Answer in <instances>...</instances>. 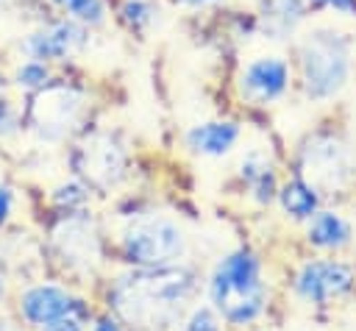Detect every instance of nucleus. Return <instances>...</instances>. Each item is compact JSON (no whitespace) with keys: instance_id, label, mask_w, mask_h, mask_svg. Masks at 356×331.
<instances>
[{"instance_id":"nucleus-25","label":"nucleus","mask_w":356,"mask_h":331,"mask_svg":"<svg viewBox=\"0 0 356 331\" xmlns=\"http://www.w3.org/2000/svg\"><path fill=\"white\" fill-rule=\"evenodd\" d=\"M8 211H11V192L6 186H0V223L8 217Z\"/></svg>"},{"instance_id":"nucleus-2","label":"nucleus","mask_w":356,"mask_h":331,"mask_svg":"<svg viewBox=\"0 0 356 331\" xmlns=\"http://www.w3.org/2000/svg\"><path fill=\"white\" fill-rule=\"evenodd\" d=\"M209 295L217 306V312L236 325H245L250 320H256L264 309V284H261V273H259V261L253 259V253L236 250L231 256H225L211 275L209 284Z\"/></svg>"},{"instance_id":"nucleus-14","label":"nucleus","mask_w":356,"mask_h":331,"mask_svg":"<svg viewBox=\"0 0 356 331\" xmlns=\"http://www.w3.org/2000/svg\"><path fill=\"white\" fill-rule=\"evenodd\" d=\"M239 136V128L234 122H203L197 128L189 131L186 142L195 153H203V156H222L234 147Z\"/></svg>"},{"instance_id":"nucleus-26","label":"nucleus","mask_w":356,"mask_h":331,"mask_svg":"<svg viewBox=\"0 0 356 331\" xmlns=\"http://www.w3.org/2000/svg\"><path fill=\"white\" fill-rule=\"evenodd\" d=\"M95 331H120V325L111 323V320H100V323L95 325Z\"/></svg>"},{"instance_id":"nucleus-27","label":"nucleus","mask_w":356,"mask_h":331,"mask_svg":"<svg viewBox=\"0 0 356 331\" xmlns=\"http://www.w3.org/2000/svg\"><path fill=\"white\" fill-rule=\"evenodd\" d=\"M178 3H186V6H206V3H214V0H178Z\"/></svg>"},{"instance_id":"nucleus-8","label":"nucleus","mask_w":356,"mask_h":331,"mask_svg":"<svg viewBox=\"0 0 356 331\" xmlns=\"http://www.w3.org/2000/svg\"><path fill=\"white\" fill-rule=\"evenodd\" d=\"M295 286H298L300 298H306L312 303H328L353 286V270L342 261H334V259L309 261L298 273Z\"/></svg>"},{"instance_id":"nucleus-23","label":"nucleus","mask_w":356,"mask_h":331,"mask_svg":"<svg viewBox=\"0 0 356 331\" xmlns=\"http://www.w3.org/2000/svg\"><path fill=\"white\" fill-rule=\"evenodd\" d=\"M56 200L70 209L72 203H81V200H83V189H81V186H64V189H58Z\"/></svg>"},{"instance_id":"nucleus-17","label":"nucleus","mask_w":356,"mask_h":331,"mask_svg":"<svg viewBox=\"0 0 356 331\" xmlns=\"http://www.w3.org/2000/svg\"><path fill=\"white\" fill-rule=\"evenodd\" d=\"M242 175L248 178V184L253 186L256 192V200L259 203H270L273 200V192H275V181H273V170H270V161L259 153H250L245 161H242Z\"/></svg>"},{"instance_id":"nucleus-16","label":"nucleus","mask_w":356,"mask_h":331,"mask_svg":"<svg viewBox=\"0 0 356 331\" xmlns=\"http://www.w3.org/2000/svg\"><path fill=\"white\" fill-rule=\"evenodd\" d=\"M281 206L289 217L295 220H306L317 211V189L306 181H289L281 189Z\"/></svg>"},{"instance_id":"nucleus-24","label":"nucleus","mask_w":356,"mask_h":331,"mask_svg":"<svg viewBox=\"0 0 356 331\" xmlns=\"http://www.w3.org/2000/svg\"><path fill=\"white\" fill-rule=\"evenodd\" d=\"M320 6H328V8H337L342 14H356V0H314Z\"/></svg>"},{"instance_id":"nucleus-4","label":"nucleus","mask_w":356,"mask_h":331,"mask_svg":"<svg viewBox=\"0 0 356 331\" xmlns=\"http://www.w3.org/2000/svg\"><path fill=\"white\" fill-rule=\"evenodd\" d=\"M125 256L145 267L170 264L172 259L184 256V231L167 217H139L128 225L122 236Z\"/></svg>"},{"instance_id":"nucleus-15","label":"nucleus","mask_w":356,"mask_h":331,"mask_svg":"<svg viewBox=\"0 0 356 331\" xmlns=\"http://www.w3.org/2000/svg\"><path fill=\"white\" fill-rule=\"evenodd\" d=\"M309 242L325 250H337L350 242V225L334 211H314L309 223Z\"/></svg>"},{"instance_id":"nucleus-11","label":"nucleus","mask_w":356,"mask_h":331,"mask_svg":"<svg viewBox=\"0 0 356 331\" xmlns=\"http://www.w3.org/2000/svg\"><path fill=\"white\" fill-rule=\"evenodd\" d=\"M19 309H22V314H25L28 323L44 325V323H50V320H56V317L70 314L72 298H70L64 289H58V286H53V284H44V286L28 289V292L22 295Z\"/></svg>"},{"instance_id":"nucleus-20","label":"nucleus","mask_w":356,"mask_h":331,"mask_svg":"<svg viewBox=\"0 0 356 331\" xmlns=\"http://www.w3.org/2000/svg\"><path fill=\"white\" fill-rule=\"evenodd\" d=\"M125 19L134 25V28H145L150 19H153V6L142 3V0H128L125 3Z\"/></svg>"},{"instance_id":"nucleus-19","label":"nucleus","mask_w":356,"mask_h":331,"mask_svg":"<svg viewBox=\"0 0 356 331\" xmlns=\"http://www.w3.org/2000/svg\"><path fill=\"white\" fill-rule=\"evenodd\" d=\"M17 81H19V86H44L47 83V67H44V61H36L33 58L25 67H19Z\"/></svg>"},{"instance_id":"nucleus-5","label":"nucleus","mask_w":356,"mask_h":331,"mask_svg":"<svg viewBox=\"0 0 356 331\" xmlns=\"http://www.w3.org/2000/svg\"><path fill=\"white\" fill-rule=\"evenodd\" d=\"M83 106V95L67 83H44L31 97L28 106V125L42 139H61L78 120Z\"/></svg>"},{"instance_id":"nucleus-6","label":"nucleus","mask_w":356,"mask_h":331,"mask_svg":"<svg viewBox=\"0 0 356 331\" xmlns=\"http://www.w3.org/2000/svg\"><path fill=\"white\" fill-rule=\"evenodd\" d=\"M300 172L314 189H342L353 178V161L339 139L314 136L300 153Z\"/></svg>"},{"instance_id":"nucleus-12","label":"nucleus","mask_w":356,"mask_h":331,"mask_svg":"<svg viewBox=\"0 0 356 331\" xmlns=\"http://www.w3.org/2000/svg\"><path fill=\"white\" fill-rule=\"evenodd\" d=\"M56 245L61 250V256L70 264H95L97 261V239L95 231L83 223V220H67L61 223V228L56 231Z\"/></svg>"},{"instance_id":"nucleus-13","label":"nucleus","mask_w":356,"mask_h":331,"mask_svg":"<svg viewBox=\"0 0 356 331\" xmlns=\"http://www.w3.org/2000/svg\"><path fill=\"white\" fill-rule=\"evenodd\" d=\"M303 0H264L259 25L270 39H284L303 19Z\"/></svg>"},{"instance_id":"nucleus-7","label":"nucleus","mask_w":356,"mask_h":331,"mask_svg":"<svg viewBox=\"0 0 356 331\" xmlns=\"http://www.w3.org/2000/svg\"><path fill=\"white\" fill-rule=\"evenodd\" d=\"M72 167L81 178H86L97 189L114 186L122 172H125V150L106 134H92L86 136L75 153H72Z\"/></svg>"},{"instance_id":"nucleus-9","label":"nucleus","mask_w":356,"mask_h":331,"mask_svg":"<svg viewBox=\"0 0 356 331\" xmlns=\"http://www.w3.org/2000/svg\"><path fill=\"white\" fill-rule=\"evenodd\" d=\"M242 95L250 103H270L286 89V64L281 58H256L245 67L239 81Z\"/></svg>"},{"instance_id":"nucleus-21","label":"nucleus","mask_w":356,"mask_h":331,"mask_svg":"<svg viewBox=\"0 0 356 331\" xmlns=\"http://www.w3.org/2000/svg\"><path fill=\"white\" fill-rule=\"evenodd\" d=\"M186 331H220V323H217L214 312H209V309H195L192 317L186 320Z\"/></svg>"},{"instance_id":"nucleus-3","label":"nucleus","mask_w":356,"mask_h":331,"mask_svg":"<svg viewBox=\"0 0 356 331\" xmlns=\"http://www.w3.org/2000/svg\"><path fill=\"white\" fill-rule=\"evenodd\" d=\"M303 86L312 100H328L337 95L350 72V47L342 33L317 31L306 39L303 50Z\"/></svg>"},{"instance_id":"nucleus-18","label":"nucleus","mask_w":356,"mask_h":331,"mask_svg":"<svg viewBox=\"0 0 356 331\" xmlns=\"http://www.w3.org/2000/svg\"><path fill=\"white\" fill-rule=\"evenodd\" d=\"M56 3L83 22H100L103 19V3L100 0H56Z\"/></svg>"},{"instance_id":"nucleus-30","label":"nucleus","mask_w":356,"mask_h":331,"mask_svg":"<svg viewBox=\"0 0 356 331\" xmlns=\"http://www.w3.org/2000/svg\"><path fill=\"white\" fill-rule=\"evenodd\" d=\"M0 331H11V328H8V323H6V320H0Z\"/></svg>"},{"instance_id":"nucleus-28","label":"nucleus","mask_w":356,"mask_h":331,"mask_svg":"<svg viewBox=\"0 0 356 331\" xmlns=\"http://www.w3.org/2000/svg\"><path fill=\"white\" fill-rule=\"evenodd\" d=\"M8 120V108H6V103H0V125Z\"/></svg>"},{"instance_id":"nucleus-1","label":"nucleus","mask_w":356,"mask_h":331,"mask_svg":"<svg viewBox=\"0 0 356 331\" xmlns=\"http://www.w3.org/2000/svg\"><path fill=\"white\" fill-rule=\"evenodd\" d=\"M195 292V273L186 267H142L122 275L111 289L114 312L142 328L172 325Z\"/></svg>"},{"instance_id":"nucleus-22","label":"nucleus","mask_w":356,"mask_h":331,"mask_svg":"<svg viewBox=\"0 0 356 331\" xmlns=\"http://www.w3.org/2000/svg\"><path fill=\"white\" fill-rule=\"evenodd\" d=\"M42 331H83V328H81V323H78L75 317L64 314V317H56V320L44 323V325H42Z\"/></svg>"},{"instance_id":"nucleus-29","label":"nucleus","mask_w":356,"mask_h":331,"mask_svg":"<svg viewBox=\"0 0 356 331\" xmlns=\"http://www.w3.org/2000/svg\"><path fill=\"white\" fill-rule=\"evenodd\" d=\"M3 292H6V281H3V270H0V298H3Z\"/></svg>"},{"instance_id":"nucleus-10","label":"nucleus","mask_w":356,"mask_h":331,"mask_svg":"<svg viewBox=\"0 0 356 331\" xmlns=\"http://www.w3.org/2000/svg\"><path fill=\"white\" fill-rule=\"evenodd\" d=\"M83 42V31L72 22H58V25H50L39 33H33L28 42H25V50L36 58V61H44V58H64L70 56L72 50H78Z\"/></svg>"}]
</instances>
